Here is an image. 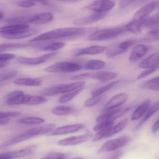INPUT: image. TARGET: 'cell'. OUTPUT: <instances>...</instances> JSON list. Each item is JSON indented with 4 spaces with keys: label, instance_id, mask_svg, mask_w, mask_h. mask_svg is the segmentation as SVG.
<instances>
[{
    "label": "cell",
    "instance_id": "obj_1",
    "mask_svg": "<svg viewBox=\"0 0 159 159\" xmlns=\"http://www.w3.org/2000/svg\"><path fill=\"white\" fill-rule=\"evenodd\" d=\"M90 30L83 28H64L49 31L36 36L29 41L30 42H40L63 38H74L83 36Z\"/></svg>",
    "mask_w": 159,
    "mask_h": 159
},
{
    "label": "cell",
    "instance_id": "obj_2",
    "mask_svg": "<svg viewBox=\"0 0 159 159\" xmlns=\"http://www.w3.org/2000/svg\"><path fill=\"white\" fill-rule=\"evenodd\" d=\"M40 29L28 24H11L0 28V36L11 40L24 39L39 32Z\"/></svg>",
    "mask_w": 159,
    "mask_h": 159
},
{
    "label": "cell",
    "instance_id": "obj_3",
    "mask_svg": "<svg viewBox=\"0 0 159 159\" xmlns=\"http://www.w3.org/2000/svg\"><path fill=\"white\" fill-rule=\"evenodd\" d=\"M55 124H49L41 127L32 128L19 135H18L12 139L6 141L3 143V145L4 147L6 148L16 144L20 142L28 140L34 136L42 135L52 131L55 129Z\"/></svg>",
    "mask_w": 159,
    "mask_h": 159
},
{
    "label": "cell",
    "instance_id": "obj_4",
    "mask_svg": "<svg viewBox=\"0 0 159 159\" xmlns=\"http://www.w3.org/2000/svg\"><path fill=\"white\" fill-rule=\"evenodd\" d=\"M86 83L84 81H77L74 83L59 84L43 90L40 93L42 95L51 96L59 94L66 93L83 88Z\"/></svg>",
    "mask_w": 159,
    "mask_h": 159
},
{
    "label": "cell",
    "instance_id": "obj_5",
    "mask_svg": "<svg viewBox=\"0 0 159 159\" xmlns=\"http://www.w3.org/2000/svg\"><path fill=\"white\" fill-rule=\"evenodd\" d=\"M125 28L114 27L96 31L88 37L91 41H100L110 40L118 37L125 31Z\"/></svg>",
    "mask_w": 159,
    "mask_h": 159
},
{
    "label": "cell",
    "instance_id": "obj_6",
    "mask_svg": "<svg viewBox=\"0 0 159 159\" xmlns=\"http://www.w3.org/2000/svg\"><path fill=\"white\" fill-rule=\"evenodd\" d=\"M81 64L72 61H59L47 67L45 71L52 73H73L80 70L82 68Z\"/></svg>",
    "mask_w": 159,
    "mask_h": 159
},
{
    "label": "cell",
    "instance_id": "obj_7",
    "mask_svg": "<svg viewBox=\"0 0 159 159\" xmlns=\"http://www.w3.org/2000/svg\"><path fill=\"white\" fill-rule=\"evenodd\" d=\"M118 76V74L111 71H99L96 72L86 73L72 77V80H82L92 79L97 80L102 82L109 81L116 79Z\"/></svg>",
    "mask_w": 159,
    "mask_h": 159
},
{
    "label": "cell",
    "instance_id": "obj_8",
    "mask_svg": "<svg viewBox=\"0 0 159 159\" xmlns=\"http://www.w3.org/2000/svg\"><path fill=\"white\" fill-rule=\"evenodd\" d=\"M128 120L124 119L118 123L117 125H113L109 128L98 131L93 138L94 142L100 141L102 139H105L115 135L124 129L128 124Z\"/></svg>",
    "mask_w": 159,
    "mask_h": 159
},
{
    "label": "cell",
    "instance_id": "obj_9",
    "mask_svg": "<svg viewBox=\"0 0 159 159\" xmlns=\"http://www.w3.org/2000/svg\"><path fill=\"white\" fill-rule=\"evenodd\" d=\"M130 138L127 136H121L106 142L99 150L100 153L113 152L126 146L130 142Z\"/></svg>",
    "mask_w": 159,
    "mask_h": 159
},
{
    "label": "cell",
    "instance_id": "obj_10",
    "mask_svg": "<svg viewBox=\"0 0 159 159\" xmlns=\"http://www.w3.org/2000/svg\"><path fill=\"white\" fill-rule=\"evenodd\" d=\"M30 96L21 91H14L6 94L4 97L5 102L8 105L27 104Z\"/></svg>",
    "mask_w": 159,
    "mask_h": 159
},
{
    "label": "cell",
    "instance_id": "obj_11",
    "mask_svg": "<svg viewBox=\"0 0 159 159\" xmlns=\"http://www.w3.org/2000/svg\"><path fill=\"white\" fill-rule=\"evenodd\" d=\"M57 55V52L48 53L35 58H28L19 57L16 59L17 62L20 64L25 65H37L46 62L49 59L53 58Z\"/></svg>",
    "mask_w": 159,
    "mask_h": 159
},
{
    "label": "cell",
    "instance_id": "obj_12",
    "mask_svg": "<svg viewBox=\"0 0 159 159\" xmlns=\"http://www.w3.org/2000/svg\"><path fill=\"white\" fill-rule=\"evenodd\" d=\"M129 107H121L112 109L104 112L103 113L97 117L96 119L97 122L104 120L115 121V120L122 116L129 110Z\"/></svg>",
    "mask_w": 159,
    "mask_h": 159
},
{
    "label": "cell",
    "instance_id": "obj_13",
    "mask_svg": "<svg viewBox=\"0 0 159 159\" xmlns=\"http://www.w3.org/2000/svg\"><path fill=\"white\" fill-rule=\"evenodd\" d=\"M115 2L111 0H95L86 8L94 12H106L114 8Z\"/></svg>",
    "mask_w": 159,
    "mask_h": 159
},
{
    "label": "cell",
    "instance_id": "obj_14",
    "mask_svg": "<svg viewBox=\"0 0 159 159\" xmlns=\"http://www.w3.org/2000/svg\"><path fill=\"white\" fill-rule=\"evenodd\" d=\"M53 18L54 16L52 13L49 12H43L31 16H26V24L30 23L37 25H42L50 22L53 20Z\"/></svg>",
    "mask_w": 159,
    "mask_h": 159
},
{
    "label": "cell",
    "instance_id": "obj_15",
    "mask_svg": "<svg viewBox=\"0 0 159 159\" xmlns=\"http://www.w3.org/2000/svg\"><path fill=\"white\" fill-rule=\"evenodd\" d=\"M159 7V1L148 3L141 7L134 16L133 20H142L148 17L155 9Z\"/></svg>",
    "mask_w": 159,
    "mask_h": 159
},
{
    "label": "cell",
    "instance_id": "obj_16",
    "mask_svg": "<svg viewBox=\"0 0 159 159\" xmlns=\"http://www.w3.org/2000/svg\"><path fill=\"white\" fill-rule=\"evenodd\" d=\"M107 15V12H95L89 16L75 20L73 21V24L76 26L89 25L103 19Z\"/></svg>",
    "mask_w": 159,
    "mask_h": 159
},
{
    "label": "cell",
    "instance_id": "obj_17",
    "mask_svg": "<svg viewBox=\"0 0 159 159\" xmlns=\"http://www.w3.org/2000/svg\"><path fill=\"white\" fill-rule=\"evenodd\" d=\"M128 99V95L126 93H120L112 97L105 106L104 112L119 108L124 104Z\"/></svg>",
    "mask_w": 159,
    "mask_h": 159
},
{
    "label": "cell",
    "instance_id": "obj_18",
    "mask_svg": "<svg viewBox=\"0 0 159 159\" xmlns=\"http://www.w3.org/2000/svg\"><path fill=\"white\" fill-rule=\"evenodd\" d=\"M92 135L90 134L87 133L78 136H73L62 139L58 142V145L61 146H68L76 145L79 144L87 142L91 137Z\"/></svg>",
    "mask_w": 159,
    "mask_h": 159
},
{
    "label": "cell",
    "instance_id": "obj_19",
    "mask_svg": "<svg viewBox=\"0 0 159 159\" xmlns=\"http://www.w3.org/2000/svg\"><path fill=\"white\" fill-rule=\"evenodd\" d=\"M85 126L83 124H75L72 125L61 126L55 129L50 133V135L52 136L56 135H64L69 134L77 132L85 128Z\"/></svg>",
    "mask_w": 159,
    "mask_h": 159
},
{
    "label": "cell",
    "instance_id": "obj_20",
    "mask_svg": "<svg viewBox=\"0 0 159 159\" xmlns=\"http://www.w3.org/2000/svg\"><path fill=\"white\" fill-rule=\"evenodd\" d=\"M150 48V46L145 45L139 44L135 46L130 55L129 61L132 63H135L139 61L146 55Z\"/></svg>",
    "mask_w": 159,
    "mask_h": 159
},
{
    "label": "cell",
    "instance_id": "obj_21",
    "mask_svg": "<svg viewBox=\"0 0 159 159\" xmlns=\"http://www.w3.org/2000/svg\"><path fill=\"white\" fill-rule=\"evenodd\" d=\"M36 149L37 147L35 146H30L20 150L4 153L0 156L11 159L25 157L32 155L36 151Z\"/></svg>",
    "mask_w": 159,
    "mask_h": 159
},
{
    "label": "cell",
    "instance_id": "obj_22",
    "mask_svg": "<svg viewBox=\"0 0 159 159\" xmlns=\"http://www.w3.org/2000/svg\"><path fill=\"white\" fill-rule=\"evenodd\" d=\"M105 47L100 45H93L77 50L74 54V57H78L84 55H95L103 53L106 50Z\"/></svg>",
    "mask_w": 159,
    "mask_h": 159
},
{
    "label": "cell",
    "instance_id": "obj_23",
    "mask_svg": "<svg viewBox=\"0 0 159 159\" xmlns=\"http://www.w3.org/2000/svg\"><path fill=\"white\" fill-rule=\"evenodd\" d=\"M151 104V101L147 99L138 106L134 111L131 116V120H136L145 115Z\"/></svg>",
    "mask_w": 159,
    "mask_h": 159
},
{
    "label": "cell",
    "instance_id": "obj_24",
    "mask_svg": "<svg viewBox=\"0 0 159 159\" xmlns=\"http://www.w3.org/2000/svg\"><path fill=\"white\" fill-rule=\"evenodd\" d=\"M159 61V53H155L148 56L140 62L139 67L143 69H154Z\"/></svg>",
    "mask_w": 159,
    "mask_h": 159
},
{
    "label": "cell",
    "instance_id": "obj_25",
    "mask_svg": "<svg viewBox=\"0 0 159 159\" xmlns=\"http://www.w3.org/2000/svg\"><path fill=\"white\" fill-rule=\"evenodd\" d=\"M145 19L142 20H133L125 26V30L135 34L140 33L142 31V28L144 27Z\"/></svg>",
    "mask_w": 159,
    "mask_h": 159
},
{
    "label": "cell",
    "instance_id": "obj_26",
    "mask_svg": "<svg viewBox=\"0 0 159 159\" xmlns=\"http://www.w3.org/2000/svg\"><path fill=\"white\" fill-rule=\"evenodd\" d=\"M14 84L20 86H39L42 84L41 80L37 78H19L15 80Z\"/></svg>",
    "mask_w": 159,
    "mask_h": 159
},
{
    "label": "cell",
    "instance_id": "obj_27",
    "mask_svg": "<svg viewBox=\"0 0 159 159\" xmlns=\"http://www.w3.org/2000/svg\"><path fill=\"white\" fill-rule=\"evenodd\" d=\"M73 107L67 106H59L54 107L51 110V112L54 115L58 116H65L71 115L74 113Z\"/></svg>",
    "mask_w": 159,
    "mask_h": 159
},
{
    "label": "cell",
    "instance_id": "obj_28",
    "mask_svg": "<svg viewBox=\"0 0 159 159\" xmlns=\"http://www.w3.org/2000/svg\"><path fill=\"white\" fill-rule=\"evenodd\" d=\"M105 63L99 60H91L86 62L84 69L89 70H99L105 67Z\"/></svg>",
    "mask_w": 159,
    "mask_h": 159
},
{
    "label": "cell",
    "instance_id": "obj_29",
    "mask_svg": "<svg viewBox=\"0 0 159 159\" xmlns=\"http://www.w3.org/2000/svg\"><path fill=\"white\" fill-rule=\"evenodd\" d=\"M159 110V101L155 103L150 108H148L147 112H146L145 115H144V117L143 118L142 120V121L139 123L138 126H137V127H136V129L137 130L138 129H139L146 121H147L150 117H151L154 114H156Z\"/></svg>",
    "mask_w": 159,
    "mask_h": 159
},
{
    "label": "cell",
    "instance_id": "obj_30",
    "mask_svg": "<svg viewBox=\"0 0 159 159\" xmlns=\"http://www.w3.org/2000/svg\"><path fill=\"white\" fill-rule=\"evenodd\" d=\"M19 112H0V125H5L10 121V118L19 116Z\"/></svg>",
    "mask_w": 159,
    "mask_h": 159
},
{
    "label": "cell",
    "instance_id": "obj_31",
    "mask_svg": "<svg viewBox=\"0 0 159 159\" xmlns=\"http://www.w3.org/2000/svg\"><path fill=\"white\" fill-rule=\"evenodd\" d=\"M137 42L138 40L136 39H129L119 44L116 47V48L118 51L119 55H120L126 52L131 47L136 43Z\"/></svg>",
    "mask_w": 159,
    "mask_h": 159
},
{
    "label": "cell",
    "instance_id": "obj_32",
    "mask_svg": "<svg viewBox=\"0 0 159 159\" xmlns=\"http://www.w3.org/2000/svg\"><path fill=\"white\" fill-rule=\"evenodd\" d=\"M83 90H84V87L80 88V89H78L75 90L64 93L62 96H61L60 98V102L61 103H64L67 102H69L70 101H71L76 95H78Z\"/></svg>",
    "mask_w": 159,
    "mask_h": 159
},
{
    "label": "cell",
    "instance_id": "obj_33",
    "mask_svg": "<svg viewBox=\"0 0 159 159\" xmlns=\"http://www.w3.org/2000/svg\"><path fill=\"white\" fill-rule=\"evenodd\" d=\"M65 45L66 44L63 42H52L42 47L41 49L43 51H55L63 48Z\"/></svg>",
    "mask_w": 159,
    "mask_h": 159
},
{
    "label": "cell",
    "instance_id": "obj_34",
    "mask_svg": "<svg viewBox=\"0 0 159 159\" xmlns=\"http://www.w3.org/2000/svg\"><path fill=\"white\" fill-rule=\"evenodd\" d=\"M120 80H116V81H113L111 83H108L107 85H105L101 88H99L97 89L93 90L91 93L92 95H96V96H100L101 94L104 93L106 92L108 90L112 89L116 86L117 84L119 83Z\"/></svg>",
    "mask_w": 159,
    "mask_h": 159
},
{
    "label": "cell",
    "instance_id": "obj_35",
    "mask_svg": "<svg viewBox=\"0 0 159 159\" xmlns=\"http://www.w3.org/2000/svg\"><path fill=\"white\" fill-rule=\"evenodd\" d=\"M30 44L27 43H4L0 44V52L16 48H24L30 46Z\"/></svg>",
    "mask_w": 159,
    "mask_h": 159
},
{
    "label": "cell",
    "instance_id": "obj_36",
    "mask_svg": "<svg viewBox=\"0 0 159 159\" xmlns=\"http://www.w3.org/2000/svg\"><path fill=\"white\" fill-rule=\"evenodd\" d=\"M159 41V29L152 30L148 33L141 41L144 42H156Z\"/></svg>",
    "mask_w": 159,
    "mask_h": 159
},
{
    "label": "cell",
    "instance_id": "obj_37",
    "mask_svg": "<svg viewBox=\"0 0 159 159\" xmlns=\"http://www.w3.org/2000/svg\"><path fill=\"white\" fill-rule=\"evenodd\" d=\"M17 74V71L14 69H8L0 72V82L11 79Z\"/></svg>",
    "mask_w": 159,
    "mask_h": 159
},
{
    "label": "cell",
    "instance_id": "obj_38",
    "mask_svg": "<svg viewBox=\"0 0 159 159\" xmlns=\"http://www.w3.org/2000/svg\"><path fill=\"white\" fill-rule=\"evenodd\" d=\"M20 122L24 124H39L44 123L45 120L37 117H28L20 120Z\"/></svg>",
    "mask_w": 159,
    "mask_h": 159
},
{
    "label": "cell",
    "instance_id": "obj_39",
    "mask_svg": "<svg viewBox=\"0 0 159 159\" xmlns=\"http://www.w3.org/2000/svg\"><path fill=\"white\" fill-rule=\"evenodd\" d=\"M145 88L154 91H159V76L148 80L143 84Z\"/></svg>",
    "mask_w": 159,
    "mask_h": 159
},
{
    "label": "cell",
    "instance_id": "obj_40",
    "mask_svg": "<svg viewBox=\"0 0 159 159\" xmlns=\"http://www.w3.org/2000/svg\"><path fill=\"white\" fill-rule=\"evenodd\" d=\"M47 99L42 95H30L27 104L30 105H37L45 102Z\"/></svg>",
    "mask_w": 159,
    "mask_h": 159
},
{
    "label": "cell",
    "instance_id": "obj_41",
    "mask_svg": "<svg viewBox=\"0 0 159 159\" xmlns=\"http://www.w3.org/2000/svg\"><path fill=\"white\" fill-rule=\"evenodd\" d=\"M97 124L93 128L94 131L98 132L102 130L105 129L113 126L114 124V121L111 120H104L97 122Z\"/></svg>",
    "mask_w": 159,
    "mask_h": 159
},
{
    "label": "cell",
    "instance_id": "obj_42",
    "mask_svg": "<svg viewBox=\"0 0 159 159\" xmlns=\"http://www.w3.org/2000/svg\"><path fill=\"white\" fill-rule=\"evenodd\" d=\"M101 96L92 95L91 97L87 99L84 103V106L86 107H91L97 104L100 100Z\"/></svg>",
    "mask_w": 159,
    "mask_h": 159
},
{
    "label": "cell",
    "instance_id": "obj_43",
    "mask_svg": "<svg viewBox=\"0 0 159 159\" xmlns=\"http://www.w3.org/2000/svg\"><path fill=\"white\" fill-rule=\"evenodd\" d=\"M159 23V13L152 17H148L145 20L144 27H149Z\"/></svg>",
    "mask_w": 159,
    "mask_h": 159
},
{
    "label": "cell",
    "instance_id": "obj_44",
    "mask_svg": "<svg viewBox=\"0 0 159 159\" xmlns=\"http://www.w3.org/2000/svg\"><path fill=\"white\" fill-rule=\"evenodd\" d=\"M66 156L59 152H52L46 156L42 159H65Z\"/></svg>",
    "mask_w": 159,
    "mask_h": 159
},
{
    "label": "cell",
    "instance_id": "obj_45",
    "mask_svg": "<svg viewBox=\"0 0 159 159\" xmlns=\"http://www.w3.org/2000/svg\"><path fill=\"white\" fill-rule=\"evenodd\" d=\"M16 4L20 7H25V8L32 7L35 5V2L30 0H22V1H18Z\"/></svg>",
    "mask_w": 159,
    "mask_h": 159
},
{
    "label": "cell",
    "instance_id": "obj_46",
    "mask_svg": "<svg viewBox=\"0 0 159 159\" xmlns=\"http://www.w3.org/2000/svg\"><path fill=\"white\" fill-rule=\"evenodd\" d=\"M16 56L12 54H0V61L7 62L16 58Z\"/></svg>",
    "mask_w": 159,
    "mask_h": 159
},
{
    "label": "cell",
    "instance_id": "obj_47",
    "mask_svg": "<svg viewBox=\"0 0 159 159\" xmlns=\"http://www.w3.org/2000/svg\"><path fill=\"white\" fill-rule=\"evenodd\" d=\"M156 70L155 69L152 68V69H148L146 70L145 71L143 72L142 73L140 74L138 76H137V79L138 80H140L143 79V78H145L147 77L148 75L153 74V73L156 71Z\"/></svg>",
    "mask_w": 159,
    "mask_h": 159
},
{
    "label": "cell",
    "instance_id": "obj_48",
    "mask_svg": "<svg viewBox=\"0 0 159 159\" xmlns=\"http://www.w3.org/2000/svg\"><path fill=\"white\" fill-rule=\"evenodd\" d=\"M134 1V0H121L120 2L119 7L120 9L125 8L132 4Z\"/></svg>",
    "mask_w": 159,
    "mask_h": 159
},
{
    "label": "cell",
    "instance_id": "obj_49",
    "mask_svg": "<svg viewBox=\"0 0 159 159\" xmlns=\"http://www.w3.org/2000/svg\"><path fill=\"white\" fill-rule=\"evenodd\" d=\"M123 152L117 151L114 152L109 157L108 159H120L123 156Z\"/></svg>",
    "mask_w": 159,
    "mask_h": 159
},
{
    "label": "cell",
    "instance_id": "obj_50",
    "mask_svg": "<svg viewBox=\"0 0 159 159\" xmlns=\"http://www.w3.org/2000/svg\"><path fill=\"white\" fill-rule=\"evenodd\" d=\"M150 0H134L132 3V6L134 7H138L148 2Z\"/></svg>",
    "mask_w": 159,
    "mask_h": 159
},
{
    "label": "cell",
    "instance_id": "obj_51",
    "mask_svg": "<svg viewBox=\"0 0 159 159\" xmlns=\"http://www.w3.org/2000/svg\"><path fill=\"white\" fill-rule=\"evenodd\" d=\"M159 130V117L157 120L155 121V123L153 124L151 129L152 132L153 133H156Z\"/></svg>",
    "mask_w": 159,
    "mask_h": 159
},
{
    "label": "cell",
    "instance_id": "obj_52",
    "mask_svg": "<svg viewBox=\"0 0 159 159\" xmlns=\"http://www.w3.org/2000/svg\"><path fill=\"white\" fill-rule=\"evenodd\" d=\"M59 2H77L81 0H54Z\"/></svg>",
    "mask_w": 159,
    "mask_h": 159
},
{
    "label": "cell",
    "instance_id": "obj_53",
    "mask_svg": "<svg viewBox=\"0 0 159 159\" xmlns=\"http://www.w3.org/2000/svg\"><path fill=\"white\" fill-rule=\"evenodd\" d=\"M8 63L7 62H3V61H0V69L2 68H5L6 66L8 65Z\"/></svg>",
    "mask_w": 159,
    "mask_h": 159
},
{
    "label": "cell",
    "instance_id": "obj_54",
    "mask_svg": "<svg viewBox=\"0 0 159 159\" xmlns=\"http://www.w3.org/2000/svg\"><path fill=\"white\" fill-rule=\"evenodd\" d=\"M30 1H32V2H41L42 3H43L47 2L48 0H30Z\"/></svg>",
    "mask_w": 159,
    "mask_h": 159
},
{
    "label": "cell",
    "instance_id": "obj_55",
    "mask_svg": "<svg viewBox=\"0 0 159 159\" xmlns=\"http://www.w3.org/2000/svg\"><path fill=\"white\" fill-rule=\"evenodd\" d=\"M4 17V13L2 11L0 10V20H2Z\"/></svg>",
    "mask_w": 159,
    "mask_h": 159
},
{
    "label": "cell",
    "instance_id": "obj_56",
    "mask_svg": "<svg viewBox=\"0 0 159 159\" xmlns=\"http://www.w3.org/2000/svg\"><path fill=\"white\" fill-rule=\"evenodd\" d=\"M154 69H155L156 70L159 69V61L158 62V63H157V65L155 66V68H154Z\"/></svg>",
    "mask_w": 159,
    "mask_h": 159
},
{
    "label": "cell",
    "instance_id": "obj_57",
    "mask_svg": "<svg viewBox=\"0 0 159 159\" xmlns=\"http://www.w3.org/2000/svg\"><path fill=\"white\" fill-rule=\"evenodd\" d=\"M0 159H12L10 158L6 157H2L0 156Z\"/></svg>",
    "mask_w": 159,
    "mask_h": 159
},
{
    "label": "cell",
    "instance_id": "obj_58",
    "mask_svg": "<svg viewBox=\"0 0 159 159\" xmlns=\"http://www.w3.org/2000/svg\"><path fill=\"white\" fill-rule=\"evenodd\" d=\"M83 159V158H73V159Z\"/></svg>",
    "mask_w": 159,
    "mask_h": 159
}]
</instances>
